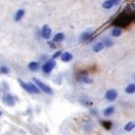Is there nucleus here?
I'll use <instances>...</instances> for the list:
<instances>
[{"instance_id":"412c9836","label":"nucleus","mask_w":135,"mask_h":135,"mask_svg":"<svg viewBox=\"0 0 135 135\" xmlns=\"http://www.w3.org/2000/svg\"><path fill=\"white\" fill-rule=\"evenodd\" d=\"M101 123H102V126H103L105 129H108V130L111 129V127H112V122H111V121H102Z\"/></svg>"},{"instance_id":"423d86ee","label":"nucleus","mask_w":135,"mask_h":135,"mask_svg":"<svg viewBox=\"0 0 135 135\" xmlns=\"http://www.w3.org/2000/svg\"><path fill=\"white\" fill-rule=\"evenodd\" d=\"M3 100H4V102H5L7 105H11V107H13V105L15 104V99H14L13 95H11L9 93H7V94H5V95H4V97H3Z\"/></svg>"},{"instance_id":"2eb2a0df","label":"nucleus","mask_w":135,"mask_h":135,"mask_svg":"<svg viewBox=\"0 0 135 135\" xmlns=\"http://www.w3.org/2000/svg\"><path fill=\"white\" fill-rule=\"evenodd\" d=\"M28 86H30V89H31V92H32V93H35V94H39V93H40V91H39L38 86H37L35 83H28Z\"/></svg>"},{"instance_id":"1a4fd4ad","label":"nucleus","mask_w":135,"mask_h":135,"mask_svg":"<svg viewBox=\"0 0 135 135\" xmlns=\"http://www.w3.org/2000/svg\"><path fill=\"white\" fill-rule=\"evenodd\" d=\"M114 107H112V105H110V107H108V108H105L104 110H103V115L105 116V117H109V116H111L113 113H114Z\"/></svg>"},{"instance_id":"f257e3e1","label":"nucleus","mask_w":135,"mask_h":135,"mask_svg":"<svg viewBox=\"0 0 135 135\" xmlns=\"http://www.w3.org/2000/svg\"><path fill=\"white\" fill-rule=\"evenodd\" d=\"M33 82L39 88V89H41L44 93H46V94H52L53 93V91H52V89L49 86V85H46L45 83H43L42 81H40L39 79H37V78H34L33 79Z\"/></svg>"},{"instance_id":"4468645a","label":"nucleus","mask_w":135,"mask_h":135,"mask_svg":"<svg viewBox=\"0 0 135 135\" xmlns=\"http://www.w3.org/2000/svg\"><path fill=\"white\" fill-rule=\"evenodd\" d=\"M38 68H39V62H37V61L30 62V64H28V69H30L31 71H37Z\"/></svg>"},{"instance_id":"f3484780","label":"nucleus","mask_w":135,"mask_h":135,"mask_svg":"<svg viewBox=\"0 0 135 135\" xmlns=\"http://www.w3.org/2000/svg\"><path fill=\"white\" fill-rule=\"evenodd\" d=\"M18 81H19V83H20V85H21V88H22V89H24V90H25L26 92H28V93H32V92H31V89H30V86H28V83L23 82L21 79H19Z\"/></svg>"},{"instance_id":"b1692460","label":"nucleus","mask_w":135,"mask_h":135,"mask_svg":"<svg viewBox=\"0 0 135 135\" xmlns=\"http://www.w3.org/2000/svg\"><path fill=\"white\" fill-rule=\"evenodd\" d=\"M60 55H62L60 51H59V52H56V53H55V54L53 55V57H52V59H55V58H57V57H59Z\"/></svg>"},{"instance_id":"f8f14e48","label":"nucleus","mask_w":135,"mask_h":135,"mask_svg":"<svg viewBox=\"0 0 135 135\" xmlns=\"http://www.w3.org/2000/svg\"><path fill=\"white\" fill-rule=\"evenodd\" d=\"M126 93H128V94H133V93H135V83H130L127 88H126Z\"/></svg>"},{"instance_id":"bb28decb","label":"nucleus","mask_w":135,"mask_h":135,"mask_svg":"<svg viewBox=\"0 0 135 135\" xmlns=\"http://www.w3.org/2000/svg\"><path fill=\"white\" fill-rule=\"evenodd\" d=\"M1 115H2V112H1V111H0V116H1Z\"/></svg>"},{"instance_id":"39448f33","label":"nucleus","mask_w":135,"mask_h":135,"mask_svg":"<svg viewBox=\"0 0 135 135\" xmlns=\"http://www.w3.org/2000/svg\"><path fill=\"white\" fill-rule=\"evenodd\" d=\"M128 22H129V17L128 16H120L115 20L114 24H116V25H124Z\"/></svg>"},{"instance_id":"5701e85b","label":"nucleus","mask_w":135,"mask_h":135,"mask_svg":"<svg viewBox=\"0 0 135 135\" xmlns=\"http://www.w3.org/2000/svg\"><path fill=\"white\" fill-rule=\"evenodd\" d=\"M8 73V69L6 66H1L0 68V74H7Z\"/></svg>"},{"instance_id":"a878e982","label":"nucleus","mask_w":135,"mask_h":135,"mask_svg":"<svg viewBox=\"0 0 135 135\" xmlns=\"http://www.w3.org/2000/svg\"><path fill=\"white\" fill-rule=\"evenodd\" d=\"M131 7H132V8H134V9H135V4H131Z\"/></svg>"},{"instance_id":"6e6552de","label":"nucleus","mask_w":135,"mask_h":135,"mask_svg":"<svg viewBox=\"0 0 135 135\" xmlns=\"http://www.w3.org/2000/svg\"><path fill=\"white\" fill-rule=\"evenodd\" d=\"M72 58H73V56H72V54L69 53V52H65V53H63V54L61 55V60L64 61V62H69V61H71Z\"/></svg>"},{"instance_id":"7ed1b4c3","label":"nucleus","mask_w":135,"mask_h":135,"mask_svg":"<svg viewBox=\"0 0 135 135\" xmlns=\"http://www.w3.org/2000/svg\"><path fill=\"white\" fill-rule=\"evenodd\" d=\"M117 95H118V94H117V91L111 89V90L107 91V93L104 94V97H105V99L109 100V101H114V100L117 98Z\"/></svg>"},{"instance_id":"a211bd4d","label":"nucleus","mask_w":135,"mask_h":135,"mask_svg":"<svg viewBox=\"0 0 135 135\" xmlns=\"http://www.w3.org/2000/svg\"><path fill=\"white\" fill-rule=\"evenodd\" d=\"M120 34H121V30H120L119 27H115V28H113L112 32H111V35H112L113 37H118V36H120Z\"/></svg>"},{"instance_id":"f03ea898","label":"nucleus","mask_w":135,"mask_h":135,"mask_svg":"<svg viewBox=\"0 0 135 135\" xmlns=\"http://www.w3.org/2000/svg\"><path fill=\"white\" fill-rule=\"evenodd\" d=\"M55 65H56L55 60H54V59H51V60L46 61V62L42 65V71H43L44 73L49 74V73H51V72H52V70L55 68Z\"/></svg>"},{"instance_id":"20e7f679","label":"nucleus","mask_w":135,"mask_h":135,"mask_svg":"<svg viewBox=\"0 0 135 135\" xmlns=\"http://www.w3.org/2000/svg\"><path fill=\"white\" fill-rule=\"evenodd\" d=\"M119 2H120V0H105L102 3V7L109 9V8H112L114 5L119 4Z\"/></svg>"},{"instance_id":"4be33fe9","label":"nucleus","mask_w":135,"mask_h":135,"mask_svg":"<svg viewBox=\"0 0 135 135\" xmlns=\"http://www.w3.org/2000/svg\"><path fill=\"white\" fill-rule=\"evenodd\" d=\"M102 43H103V45L110 46V45L112 44V41H111V40H109L108 38H104V39H102Z\"/></svg>"},{"instance_id":"aec40b11","label":"nucleus","mask_w":135,"mask_h":135,"mask_svg":"<svg viewBox=\"0 0 135 135\" xmlns=\"http://www.w3.org/2000/svg\"><path fill=\"white\" fill-rule=\"evenodd\" d=\"M90 36H91V33H89V32H85V33H83V34L81 35L80 39H81V41H85L86 39H89V38H90Z\"/></svg>"},{"instance_id":"dca6fc26","label":"nucleus","mask_w":135,"mask_h":135,"mask_svg":"<svg viewBox=\"0 0 135 135\" xmlns=\"http://www.w3.org/2000/svg\"><path fill=\"white\" fill-rule=\"evenodd\" d=\"M24 15V9H18V12L15 14V20L16 21H19Z\"/></svg>"},{"instance_id":"393cba45","label":"nucleus","mask_w":135,"mask_h":135,"mask_svg":"<svg viewBox=\"0 0 135 135\" xmlns=\"http://www.w3.org/2000/svg\"><path fill=\"white\" fill-rule=\"evenodd\" d=\"M49 45H50L51 47H53V49H55V47H56V45L54 44V42H49Z\"/></svg>"},{"instance_id":"9b49d317","label":"nucleus","mask_w":135,"mask_h":135,"mask_svg":"<svg viewBox=\"0 0 135 135\" xmlns=\"http://www.w3.org/2000/svg\"><path fill=\"white\" fill-rule=\"evenodd\" d=\"M64 39V35L62 33H57L56 35H54L53 37V41L54 42H61Z\"/></svg>"},{"instance_id":"6ab92c4d","label":"nucleus","mask_w":135,"mask_h":135,"mask_svg":"<svg viewBox=\"0 0 135 135\" xmlns=\"http://www.w3.org/2000/svg\"><path fill=\"white\" fill-rule=\"evenodd\" d=\"M80 80H81L82 82H85V83H92V82H93V80H92L91 78H89L88 76H81V77H80Z\"/></svg>"},{"instance_id":"ddd939ff","label":"nucleus","mask_w":135,"mask_h":135,"mask_svg":"<svg viewBox=\"0 0 135 135\" xmlns=\"http://www.w3.org/2000/svg\"><path fill=\"white\" fill-rule=\"evenodd\" d=\"M134 128H135V122H133V121H130L124 124V131H127V132L132 131Z\"/></svg>"},{"instance_id":"0eeeda50","label":"nucleus","mask_w":135,"mask_h":135,"mask_svg":"<svg viewBox=\"0 0 135 135\" xmlns=\"http://www.w3.org/2000/svg\"><path fill=\"white\" fill-rule=\"evenodd\" d=\"M51 33H52V31H51L50 26H49V25H43L42 31H41L42 37H43V38H45V39H49V38L51 37Z\"/></svg>"},{"instance_id":"9d476101","label":"nucleus","mask_w":135,"mask_h":135,"mask_svg":"<svg viewBox=\"0 0 135 135\" xmlns=\"http://www.w3.org/2000/svg\"><path fill=\"white\" fill-rule=\"evenodd\" d=\"M104 47V45H103V43L102 42H96L94 45H93V47H92V50L94 51V52H100L102 49Z\"/></svg>"}]
</instances>
